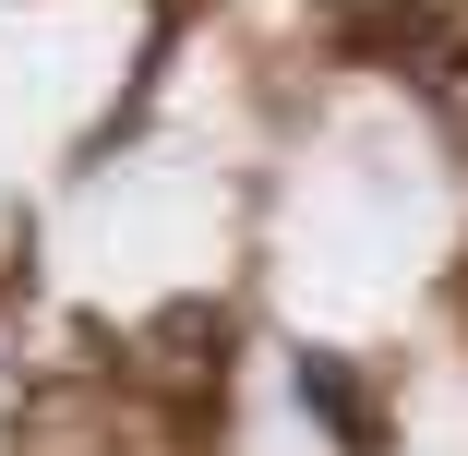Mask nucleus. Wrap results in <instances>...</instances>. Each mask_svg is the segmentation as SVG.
I'll list each match as a JSON object with an SVG mask.
<instances>
[{"mask_svg":"<svg viewBox=\"0 0 468 456\" xmlns=\"http://www.w3.org/2000/svg\"><path fill=\"white\" fill-rule=\"evenodd\" d=\"M289 373H301V408H313L348 456H372V408H360V385H348V360H336V348H301Z\"/></svg>","mask_w":468,"mask_h":456,"instance_id":"f257e3e1","label":"nucleus"},{"mask_svg":"<svg viewBox=\"0 0 468 456\" xmlns=\"http://www.w3.org/2000/svg\"><path fill=\"white\" fill-rule=\"evenodd\" d=\"M348 37H360V48H385V60H456V25L420 13V0H409V13H348Z\"/></svg>","mask_w":468,"mask_h":456,"instance_id":"f03ea898","label":"nucleus"}]
</instances>
